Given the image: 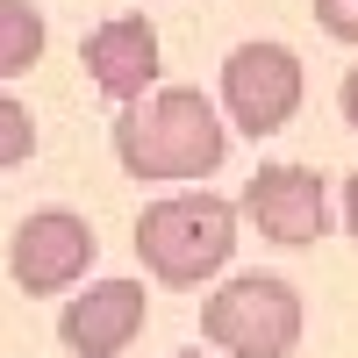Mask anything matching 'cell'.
Returning <instances> with one entry per match:
<instances>
[{"instance_id": "6da1fadb", "label": "cell", "mask_w": 358, "mask_h": 358, "mask_svg": "<svg viewBox=\"0 0 358 358\" xmlns=\"http://www.w3.org/2000/svg\"><path fill=\"white\" fill-rule=\"evenodd\" d=\"M115 158L143 187H201L229 158V115L201 86H158L115 115Z\"/></svg>"}, {"instance_id": "7a4b0ae2", "label": "cell", "mask_w": 358, "mask_h": 358, "mask_svg": "<svg viewBox=\"0 0 358 358\" xmlns=\"http://www.w3.org/2000/svg\"><path fill=\"white\" fill-rule=\"evenodd\" d=\"M236 229H244V208L222 201V194H158L151 208L136 215V258L158 287L194 294L208 280L229 273L236 258Z\"/></svg>"}, {"instance_id": "3957f363", "label": "cell", "mask_w": 358, "mask_h": 358, "mask_svg": "<svg viewBox=\"0 0 358 358\" xmlns=\"http://www.w3.org/2000/svg\"><path fill=\"white\" fill-rule=\"evenodd\" d=\"M201 337L222 358H294L308 337V301L280 273H229L201 301Z\"/></svg>"}, {"instance_id": "277c9868", "label": "cell", "mask_w": 358, "mask_h": 358, "mask_svg": "<svg viewBox=\"0 0 358 358\" xmlns=\"http://www.w3.org/2000/svg\"><path fill=\"white\" fill-rule=\"evenodd\" d=\"M215 101H222L236 136H280L294 115H301V101H308V72H301V57H294L287 43L251 36V43H236L222 57Z\"/></svg>"}, {"instance_id": "5b68a950", "label": "cell", "mask_w": 358, "mask_h": 358, "mask_svg": "<svg viewBox=\"0 0 358 358\" xmlns=\"http://www.w3.org/2000/svg\"><path fill=\"white\" fill-rule=\"evenodd\" d=\"M236 208H244V222L265 236V244H280V251H308V244H322V236L344 222L330 208L322 172L315 165H294V158L258 165L244 179V194H236Z\"/></svg>"}, {"instance_id": "8992f818", "label": "cell", "mask_w": 358, "mask_h": 358, "mask_svg": "<svg viewBox=\"0 0 358 358\" xmlns=\"http://www.w3.org/2000/svg\"><path fill=\"white\" fill-rule=\"evenodd\" d=\"M94 258H101V236L79 208H36L8 236V273H15V287L29 301H50V294L79 287L94 273Z\"/></svg>"}, {"instance_id": "52a82bcc", "label": "cell", "mask_w": 358, "mask_h": 358, "mask_svg": "<svg viewBox=\"0 0 358 358\" xmlns=\"http://www.w3.org/2000/svg\"><path fill=\"white\" fill-rule=\"evenodd\" d=\"M143 315H151L143 280H86V294H72L57 315V344L72 358H122L143 337Z\"/></svg>"}, {"instance_id": "ba28073f", "label": "cell", "mask_w": 358, "mask_h": 358, "mask_svg": "<svg viewBox=\"0 0 358 358\" xmlns=\"http://www.w3.org/2000/svg\"><path fill=\"white\" fill-rule=\"evenodd\" d=\"M86 57V79L101 86L108 101H143V94H158V65H165V50H158V29L143 22V15H108L94 36L79 43Z\"/></svg>"}, {"instance_id": "9c48e42d", "label": "cell", "mask_w": 358, "mask_h": 358, "mask_svg": "<svg viewBox=\"0 0 358 358\" xmlns=\"http://www.w3.org/2000/svg\"><path fill=\"white\" fill-rule=\"evenodd\" d=\"M43 43H50V29H43V8H29V0H0V79H22V72H36Z\"/></svg>"}, {"instance_id": "30bf717a", "label": "cell", "mask_w": 358, "mask_h": 358, "mask_svg": "<svg viewBox=\"0 0 358 358\" xmlns=\"http://www.w3.org/2000/svg\"><path fill=\"white\" fill-rule=\"evenodd\" d=\"M29 151H36V115H29L8 86H0V172L29 165Z\"/></svg>"}, {"instance_id": "8fae6325", "label": "cell", "mask_w": 358, "mask_h": 358, "mask_svg": "<svg viewBox=\"0 0 358 358\" xmlns=\"http://www.w3.org/2000/svg\"><path fill=\"white\" fill-rule=\"evenodd\" d=\"M315 29L330 43H351L358 50V0H315Z\"/></svg>"}, {"instance_id": "7c38bea8", "label": "cell", "mask_w": 358, "mask_h": 358, "mask_svg": "<svg viewBox=\"0 0 358 358\" xmlns=\"http://www.w3.org/2000/svg\"><path fill=\"white\" fill-rule=\"evenodd\" d=\"M337 108H344V122H351V136H358V57H351V72H344V86H337Z\"/></svg>"}, {"instance_id": "4fadbf2b", "label": "cell", "mask_w": 358, "mask_h": 358, "mask_svg": "<svg viewBox=\"0 0 358 358\" xmlns=\"http://www.w3.org/2000/svg\"><path fill=\"white\" fill-rule=\"evenodd\" d=\"M337 215H344V229H351V244H358V165H351V179H344V208H337Z\"/></svg>"}, {"instance_id": "5bb4252c", "label": "cell", "mask_w": 358, "mask_h": 358, "mask_svg": "<svg viewBox=\"0 0 358 358\" xmlns=\"http://www.w3.org/2000/svg\"><path fill=\"white\" fill-rule=\"evenodd\" d=\"M172 358H208V351H172Z\"/></svg>"}]
</instances>
